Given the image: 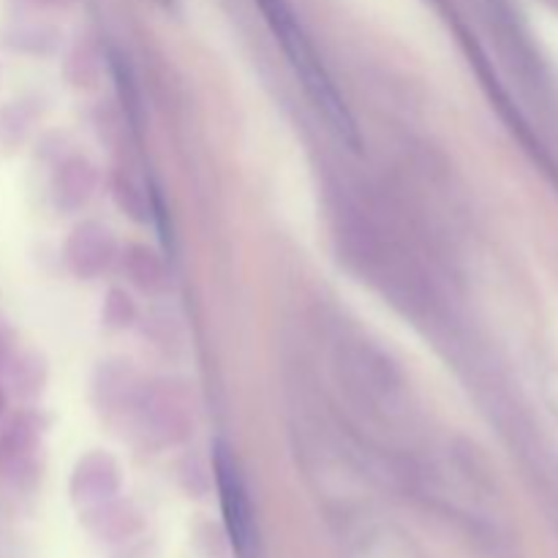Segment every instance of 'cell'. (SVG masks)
Wrapping results in <instances>:
<instances>
[{
    "instance_id": "1",
    "label": "cell",
    "mask_w": 558,
    "mask_h": 558,
    "mask_svg": "<svg viewBox=\"0 0 558 558\" xmlns=\"http://www.w3.org/2000/svg\"><path fill=\"white\" fill-rule=\"evenodd\" d=\"M254 3L259 5V11L265 14L267 27L272 31L276 41L281 44L294 76H298L300 85L305 87V93H308L314 107L322 112V118L327 120L332 134L338 136V142H341L343 147L357 153L360 150L357 123H354L352 112H349V107L343 104L332 76L327 74L325 63H322L319 54H316L314 44H311V38L305 36L303 25L294 20V11L289 9L287 0H254Z\"/></svg>"
},
{
    "instance_id": "2",
    "label": "cell",
    "mask_w": 558,
    "mask_h": 558,
    "mask_svg": "<svg viewBox=\"0 0 558 558\" xmlns=\"http://www.w3.org/2000/svg\"><path fill=\"white\" fill-rule=\"evenodd\" d=\"M213 472H216L223 526H227L234 554H238V558H256V554H259V539H256V523L248 490H245L238 463H234L232 452H229L223 441H216V447H213Z\"/></svg>"
},
{
    "instance_id": "3",
    "label": "cell",
    "mask_w": 558,
    "mask_h": 558,
    "mask_svg": "<svg viewBox=\"0 0 558 558\" xmlns=\"http://www.w3.org/2000/svg\"><path fill=\"white\" fill-rule=\"evenodd\" d=\"M114 256V240L101 223H80L65 243V259L80 278H96Z\"/></svg>"
},
{
    "instance_id": "4",
    "label": "cell",
    "mask_w": 558,
    "mask_h": 558,
    "mask_svg": "<svg viewBox=\"0 0 558 558\" xmlns=\"http://www.w3.org/2000/svg\"><path fill=\"white\" fill-rule=\"evenodd\" d=\"M93 185H96V172L90 169V163L74 158L58 174V205L63 210H76L90 199Z\"/></svg>"
},
{
    "instance_id": "5",
    "label": "cell",
    "mask_w": 558,
    "mask_h": 558,
    "mask_svg": "<svg viewBox=\"0 0 558 558\" xmlns=\"http://www.w3.org/2000/svg\"><path fill=\"white\" fill-rule=\"evenodd\" d=\"M125 272H129L131 281L136 283L145 292H158V289L167 287V270H163V262L158 259L153 251L134 245V248L125 251L123 259Z\"/></svg>"
},
{
    "instance_id": "6",
    "label": "cell",
    "mask_w": 558,
    "mask_h": 558,
    "mask_svg": "<svg viewBox=\"0 0 558 558\" xmlns=\"http://www.w3.org/2000/svg\"><path fill=\"white\" fill-rule=\"evenodd\" d=\"M107 483L109 485L118 483V480H114V466L109 458L90 456L80 463V469H76L74 485L80 488V494L85 496V499H93V496H96V499H101V496L109 490V488H104Z\"/></svg>"
},
{
    "instance_id": "7",
    "label": "cell",
    "mask_w": 558,
    "mask_h": 558,
    "mask_svg": "<svg viewBox=\"0 0 558 558\" xmlns=\"http://www.w3.org/2000/svg\"><path fill=\"white\" fill-rule=\"evenodd\" d=\"M131 316H134V305H131V300L125 298L120 289H112L107 300V308H104V319H107L112 327H125L131 322Z\"/></svg>"
},
{
    "instance_id": "8",
    "label": "cell",
    "mask_w": 558,
    "mask_h": 558,
    "mask_svg": "<svg viewBox=\"0 0 558 558\" xmlns=\"http://www.w3.org/2000/svg\"><path fill=\"white\" fill-rule=\"evenodd\" d=\"M156 3H161L163 9H174V3H178V0H156Z\"/></svg>"
},
{
    "instance_id": "9",
    "label": "cell",
    "mask_w": 558,
    "mask_h": 558,
    "mask_svg": "<svg viewBox=\"0 0 558 558\" xmlns=\"http://www.w3.org/2000/svg\"><path fill=\"white\" fill-rule=\"evenodd\" d=\"M0 409H3V392H0Z\"/></svg>"
}]
</instances>
